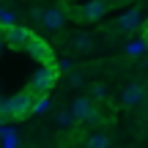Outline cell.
Instances as JSON below:
<instances>
[{
  "label": "cell",
  "mask_w": 148,
  "mask_h": 148,
  "mask_svg": "<svg viewBox=\"0 0 148 148\" xmlns=\"http://www.w3.org/2000/svg\"><path fill=\"white\" fill-rule=\"evenodd\" d=\"M55 82H58V66H38L36 71L30 74V82H27V93H33L38 99V96H49V90L55 88Z\"/></svg>",
  "instance_id": "6da1fadb"
},
{
  "label": "cell",
  "mask_w": 148,
  "mask_h": 148,
  "mask_svg": "<svg viewBox=\"0 0 148 148\" xmlns=\"http://www.w3.org/2000/svg\"><path fill=\"white\" fill-rule=\"evenodd\" d=\"M33 101H36V96L27 93V90H25V93H16V96H11V99L0 101V115H8V118H27V115H30Z\"/></svg>",
  "instance_id": "7a4b0ae2"
},
{
  "label": "cell",
  "mask_w": 148,
  "mask_h": 148,
  "mask_svg": "<svg viewBox=\"0 0 148 148\" xmlns=\"http://www.w3.org/2000/svg\"><path fill=\"white\" fill-rule=\"evenodd\" d=\"M69 112L74 115V121H88V123H96L99 121V112H96V104L88 99V96H77L71 101Z\"/></svg>",
  "instance_id": "3957f363"
},
{
  "label": "cell",
  "mask_w": 148,
  "mask_h": 148,
  "mask_svg": "<svg viewBox=\"0 0 148 148\" xmlns=\"http://www.w3.org/2000/svg\"><path fill=\"white\" fill-rule=\"evenodd\" d=\"M137 27H143V11L140 8H129V11H123L121 16L115 19V25H112V30L115 33H134Z\"/></svg>",
  "instance_id": "277c9868"
},
{
  "label": "cell",
  "mask_w": 148,
  "mask_h": 148,
  "mask_svg": "<svg viewBox=\"0 0 148 148\" xmlns=\"http://www.w3.org/2000/svg\"><path fill=\"white\" fill-rule=\"evenodd\" d=\"M107 8H110L107 0H88V3H82L77 8V19L79 22H99L107 14Z\"/></svg>",
  "instance_id": "5b68a950"
},
{
  "label": "cell",
  "mask_w": 148,
  "mask_h": 148,
  "mask_svg": "<svg viewBox=\"0 0 148 148\" xmlns=\"http://www.w3.org/2000/svg\"><path fill=\"white\" fill-rule=\"evenodd\" d=\"M25 49H27V55H30V58L41 60V66H52V63H55L52 49H49L47 41H44V38H38V36H30V38H27Z\"/></svg>",
  "instance_id": "8992f818"
},
{
  "label": "cell",
  "mask_w": 148,
  "mask_h": 148,
  "mask_svg": "<svg viewBox=\"0 0 148 148\" xmlns=\"http://www.w3.org/2000/svg\"><path fill=\"white\" fill-rule=\"evenodd\" d=\"M38 22L44 25L47 33H60L63 25H66V14H63V8H58V5H52V8H41Z\"/></svg>",
  "instance_id": "52a82bcc"
},
{
  "label": "cell",
  "mask_w": 148,
  "mask_h": 148,
  "mask_svg": "<svg viewBox=\"0 0 148 148\" xmlns=\"http://www.w3.org/2000/svg\"><path fill=\"white\" fill-rule=\"evenodd\" d=\"M30 36L33 33L27 30V27H22V25H11V27L3 30V41H5V47H11V49H25V44H27Z\"/></svg>",
  "instance_id": "ba28073f"
},
{
  "label": "cell",
  "mask_w": 148,
  "mask_h": 148,
  "mask_svg": "<svg viewBox=\"0 0 148 148\" xmlns=\"http://www.w3.org/2000/svg\"><path fill=\"white\" fill-rule=\"evenodd\" d=\"M143 99H145V90H143L140 82L123 85V90H121V104L123 107H137V104H143Z\"/></svg>",
  "instance_id": "9c48e42d"
},
{
  "label": "cell",
  "mask_w": 148,
  "mask_h": 148,
  "mask_svg": "<svg viewBox=\"0 0 148 148\" xmlns=\"http://www.w3.org/2000/svg\"><path fill=\"white\" fill-rule=\"evenodd\" d=\"M85 148H112V140L107 137L104 132H93V134H88V140H85Z\"/></svg>",
  "instance_id": "30bf717a"
},
{
  "label": "cell",
  "mask_w": 148,
  "mask_h": 148,
  "mask_svg": "<svg viewBox=\"0 0 148 148\" xmlns=\"http://www.w3.org/2000/svg\"><path fill=\"white\" fill-rule=\"evenodd\" d=\"M71 44H74V49H77V52H88V49L93 47V36H90V33H77Z\"/></svg>",
  "instance_id": "8fae6325"
},
{
  "label": "cell",
  "mask_w": 148,
  "mask_h": 148,
  "mask_svg": "<svg viewBox=\"0 0 148 148\" xmlns=\"http://www.w3.org/2000/svg\"><path fill=\"white\" fill-rule=\"evenodd\" d=\"M55 123H58L63 132H69V129H71L77 121H74V115H71L69 110H58V112H55Z\"/></svg>",
  "instance_id": "7c38bea8"
},
{
  "label": "cell",
  "mask_w": 148,
  "mask_h": 148,
  "mask_svg": "<svg viewBox=\"0 0 148 148\" xmlns=\"http://www.w3.org/2000/svg\"><path fill=\"white\" fill-rule=\"evenodd\" d=\"M107 96H110V88H107L104 82H96L93 88H90V96H88V99H90V101L96 104V101H104Z\"/></svg>",
  "instance_id": "4fadbf2b"
},
{
  "label": "cell",
  "mask_w": 148,
  "mask_h": 148,
  "mask_svg": "<svg viewBox=\"0 0 148 148\" xmlns=\"http://www.w3.org/2000/svg\"><path fill=\"white\" fill-rule=\"evenodd\" d=\"M11 25H16V14L14 11H0V30H5Z\"/></svg>",
  "instance_id": "5bb4252c"
},
{
  "label": "cell",
  "mask_w": 148,
  "mask_h": 148,
  "mask_svg": "<svg viewBox=\"0 0 148 148\" xmlns=\"http://www.w3.org/2000/svg\"><path fill=\"white\" fill-rule=\"evenodd\" d=\"M49 104H52V101H49V96H38V99L33 101L30 112H47V110H49Z\"/></svg>",
  "instance_id": "9a60e30c"
},
{
  "label": "cell",
  "mask_w": 148,
  "mask_h": 148,
  "mask_svg": "<svg viewBox=\"0 0 148 148\" xmlns=\"http://www.w3.org/2000/svg\"><path fill=\"white\" fill-rule=\"evenodd\" d=\"M143 47H145V44H143V38H137V41L126 44V52H129V55H140V52H143Z\"/></svg>",
  "instance_id": "2e32d148"
},
{
  "label": "cell",
  "mask_w": 148,
  "mask_h": 148,
  "mask_svg": "<svg viewBox=\"0 0 148 148\" xmlns=\"http://www.w3.org/2000/svg\"><path fill=\"white\" fill-rule=\"evenodd\" d=\"M69 85H71V88H82V85H85V79H82V74H77V71H71V74H69Z\"/></svg>",
  "instance_id": "e0dca14e"
},
{
  "label": "cell",
  "mask_w": 148,
  "mask_h": 148,
  "mask_svg": "<svg viewBox=\"0 0 148 148\" xmlns=\"http://www.w3.org/2000/svg\"><path fill=\"white\" fill-rule=\"evenodd\" d=\"M58 66H60V71H66V74H71V71H74L71 60H66V58H63V60H58Z\"/></svg>",
  "instance_id": "ac0fdd59"
},
{
  "label": "cell",
  "mask_w": 148,
  "mask_h": 148,
  "mask_svg": "<svg viewBox=\"0 0 148 148\" xmlns=\"http://www.w3.org/2000/svg\"><path fill=\"white\" fill-rule=\"evenodd\" d=\"M5 49V41H3V30H0V52Z\"/></svg>",
  "instance_id": "d6986e66"
},
{
  "label": "cell",
  "mask_w": 148,
  "mask_h": 148,
  "mask_svg": "<svg viewBox=\"0 0 148 148\" xmlns=\"http://www.w3.org/2000/svg\"><path fill=\"white\" fill-rule=\"evenodd\" d=\"M33 148H38V145H33Z\"/></svg>",
  "instance_id": "ffe728a7"
}]
</instances>
